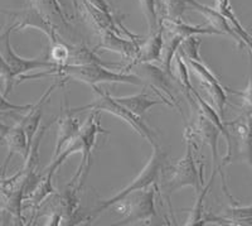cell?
Listing matches in <instances>:
<instances>
[{"label": "cell", "instance_id": "14", "mask_svg": "<svg viewBox=\"0 0 252 226\" xmlns=\"http://www.w3.org/2000/svg\"><path fill=\"white\" fill-rule=\"evenodd\" d=\"M81 130V124L77 117L73 116V113L69 112V109L66 110L64 115L61 117L58 123V134L57 141H56V152L55 158L60 155V153L63 151V147L68 144L72 139H75Z\"/></svg>", "mask_w": 252, "mask_h": 226}, {"label": "cell", "instance_id": "9", "mask_svg": "<svg viewBox=\"0 0 252 226\" xmlns=\"http://www.w3.org/2000/svg\"><path fill=\"white\" fill-rule=\"evenodd\" d=\"M155 193H157L155 186L148 187V188L136 191V193L132 192L131 195L116 203L119 207H121L120 212L125 214L124 220L118 225H129L136 221H145L157 215Z\"/></svg>", "mask_w": 252, "mask_h": 226}, {"label": "cell", "instance_id": "13", "mask_svg": "<svg viewBox=\"0 0 252 226\" xmlns=\"http://www.w3.org/2000/svg\"><path fill=\"white\" fill-rule=\"evenodd\" d=\"M164 46V38L161 32H157L155 35L152 36L148 40L139 44V53L134 61L130 63L126 70L131 69L135 65H140V63H152L154 61L161 60V53H163Z\"/></svg>", "mask_w": 252, "mask_h": 226}, {"label": "cell", "instance_id": "17", "mask_svg": "<svg viewBox=\"0 0 252 226\" xmlns=\"http://www.w3.org/2000/svg\"><path fill=\"white\" fill-rule=\"evenodd\" d=\"M218 3V9H220V14H222L223 17H226L227 19L231 22L232 24V31L235 33L236 38H237L238 42L244 43L245 46L249 47L250 53L252 55V37L242 28L240 23L237 22V19L235 18V15L231 12V6H229L228 0H217Z\"/></svg>", "mask_w": 252, "mask_h": 226}, {"label": "cell", "instance_id": "18", "mask_svg": "<svg viewBox=\"0 0 252 226\" xmlns=\"http://www.w3.org/2000/svg\"><path fill=\"white\" fill-rule=\"evenodd\" d=\"M218 173V168L213 169V175L209 180V184L204 187L203 189H201V192L198 193L197 201H195L194 206H193L192 211H190V215H189L188 220H187L186 225H202L203 220H202V216H203V202L204 198H206L207 193H208L209 188L213 185V181H215L216 175Z\"/></svg>", "mask_w": 252, "mask_h": 226}, {"label": "cell", "instance_id": "8", "mask_svg": "<svg viewBox=\"0 0 252 226\" xmlns=\"http://www.w3.org/2000/svg\"><path fill=\"white\" fill-rule=\"evenodd\" d=\"M220 134L223 135L226 142L228 143L229 132L226 123L223 125H220L202 113H198L195 123L192 125H187L184 138L187 139V142L192 143V146L197 151L201 146L207 144L211 148V153H212L213 169H220L222 167L218 166V137Z\"/></svg>", "mask_w": 252, "mask_h": 226}, {"label": "cell", "instance_id": "10", "mask_svg": "<svg viewBox=\"0 0 252 226\" xmlns=\"http://www.w3.org/2000/svg\"><path fill=\"white\" fill-rule=\"evenodd\" d=\"M182 56V55H181ZM188 67L194 71L197 75L201 83L203 85L204 90L207 91L208 96L212 100L213 106L216 108L220 116H223L224 114V106L227 104V94L226 90L223 89V86L220 83V80L215 76L211 70L202 62V60H193V58H184Z\"/></svg>", "mask_w": 252, "mask_h": 226}, {"label": "cell", "instance_id": "16", "mask_svg": "<svg viewBox=\"0 0 252 226\" xmlns=\"http://www.w3.org/2000/svg\"><path fill=\"white\" fill-rule=\"evenodd\" d=\"M115 100L120 103L121 105H124L125 108L132 112L134 114L141 116L143 114H145L146 110H149L152 106L159 105V104H166L168 106L169 103L165 101L161 98H153L152 95L148 94L146 90L141 91L140 94L132 95V96H125V98H115Z\"/></svg>", "mask_w": 252, "mask_h": 226}, {"label": "cell", "instance_id": "21", "mask_svg": "<svg viewBox=\"0 0 252 226\" xmlns=\"http://www.w3.org/2000/svg\"><path fill=\"white\" fill-rule=\"evenodd\" d=\"M229 214V219H246L252 218V205L246 207H232L227 210Z\"/></svg>", "mask_w": 252, "mask_h": 226}, {"label": "cell", "instance_id": "5", "mask_svg": "<svg viewBox=\"0 0 252 226\" xmlns=\"http://www.w3.org/2000/svg\"><path fill=\"white\" fill-rule=\"evenodd\" d=\"M229 142L227 143V154L220 166L246 162L252 167V116L242 114L232 121H227Z\"/></svg>", "mask_w": 252, "mask_h": 226}, {"label": "cell", "instance_id": "3", "mask_svg": "<svg viewBox=\"0 0 252 226\" xmlns=\"http://www.w3.org/2000/svg\"><path fill=\"white\" fill-rule=\"evenodd\" d=\"M92 89L94 90V92L98 95V99L94 103L89 104V105L80 106V108H73V109H69V112L76 114V113L85 112V110H97V112H106L110 114L115 115V116L120 117L121 120L125 121L129 126H131L135 132L138 133L139 135H141L143 138H145L146 141L149 142L150 144L155 143V134L149 126L146 125L143 121L139 115L134 114L132 112H130L127 108H125L124 105H121L120 103L115 100V98H111L109 95V92H105L102 90H100L97 86H92Z\"/></svg>", "mask_w": 252, "mask_h": 226}, {"label": "cell", "instance_id": "19", "mask_svg": "<svg viewBox=\"0 0 252 226\" xmlns=\"http://www.w3.org/2000/svg\"><path fill=\"white\" fill-rule=\"evenodd\" d=\"M232 94L237 95L242 99V105L241 109L244 110L245 115H250L252 116V62H251V76H250L249 85L244 91H235V90H229Z\"/></svg>", "mask_w": 252, "mask_h": 226}, {"label": "cell", "instance_id": "12", "mask_svg": "<svg viewBox=\"0 0 252 226\" xmlns=\"http://www.w3.org/2000/svg\"><path fill=\"white\" fill-rule=\"evenodd\" d=\"M98 47L106 51H112L115 53L123 56L125 60L130 61V63L136 58L139 53V44L134 40H127L125 38H120L114 32H106L102 37V42Z\"/></svg>", "mask_w": 252, "mask_h": 226}, {"label": "cell", "instance_id": "1", "mask_svg": "<svg viewBox=\"0 0 252 226\" xmlns=\"http://www.w3.org/2000/svg\"><path fill=\"white\" fill-rule=\"evenodd\" d=\"M98 134H109L107 130L101 128L100 125V112L94 110V113H91L89 117H87L86 123L83 124V126L81 128L80 133L77 134V137L75 139H72L68 144H67L66 149L62 151L60 153V155L53 159L52 164L49 167H47L44 169L43 175H48L51 177H53L58 168L64 163V160L69 157L71 154H75V153L80 152L82 154V159H81V163L78 166L77 172L76 175L72 178L69 186L73 187L78 182V187H81L86 180L87 175H89V169L91 166V154L92 149L96 146V138Z\"/></svg>", "mask_w": 252, "mask_h": 226}, {"label": "cell", "instance_id": "7", "mask_svg": "<svg viewBox=\"0 0 252 226\" xmlns=\"http://www.w3.org/2000/svg\"><path fill=\"white\" fill-rule=\"evenodd\" d=\"M58 65L53 61L39 60V58H23L13 51L10 46V39H9V32L4 37V47L1 49V78L4 81L5 91L3 95H8L12 90L13 82L18 76H24L29 71L38 69H55Z\"/></svg>", "mask_w": 252, "mask_h": 226}, {"label": "cell", "instance_id": "6", "mask_svg": "<svg viewBox=\"0 0 252 226\" xmlns=\"http://www.w3.org/2000/svg\"><path fill=\"white\" fill-rule=\"evenodd\" d=\"M153 154L150 157L149 162L144 167L143 171L139 173V176L136 178H134L131 184L127 187L120 191L118 195H115L114 197L109 198V200H105L100 203V206L96 207L94 210V214L90 216V219L96 218L97 215H100L101 212H103L105 210H107L109 207H111L112 205H116L118 202L123 201L124 198H126L129 195H131L132 192L140 191V189L148 188V187L153 186V185L157 184V180L159 178L160 172L163 171L164 160H165L166 154L163 152V149L159 148L157 143L153 144Z\"/></svg>", "mask_w": 252, "mask_h": 226}, {"label": "cell", "instance_id": "20", "mask_svg": "<svg viewBox=\"0 0 252 226\" xmlns=\"http://www.w3.org/2000/svg\"><path fill=\"white\" fill-rule=\"evenodd\" d=\"M34 104H28V105H13V104L8 103L5 99V95L1 94V113L5 112H17V113H23L29 112L33 108Z\"/></svg>", "mask_w": 252, "mask_h": 226}, {"label": "cell", "instance_id": "15", "mask_svg": "<svg viewBox=\"0 0 252 226\" xmlns=\"http://www.w3.org/2000/svg\"><path fill=\"white\" fill-rule=\"evenodd\" d=\"M140 66L141 69L144 70V75H145L146 81L153 86V89H154L158 94L160 95V96L161 94L158 91V90H161V91L165 92V94L172 99L174 105L179 109V105H178L177 100H175L174 98V95H173L172 92V86H173L172 81H170L169 77H168V76L170 75V72H168L166 70L165 71H163V70L154 66V65H152V63H140ZM161 98H163V96H161Z\"/></svg>", "mask_w": 252, "mask_h": 226}, {"label": "cell", "instance_id": "2", "mask_svg": "<svg viewBox=\"0 0 252 226\" xmlns=\"http://www.w3.org/2000/svg\"><path fill=\"white\" fill-rule=\"evenodd\" d=\"M43 76H57L63 81L69 78L81 81L87 85L92 86L102 82H121L131 83V85H143L141 77L131 74H121L114 72L102 65H66V66H57L55 69H48L42 74L34 76H22L20 81L32 80V78L43 77Z\"/></svg>", "mask_w": 252, "mask_h": 226}, {"label": "cell", "instance_id": "4", "mask_svg": "<svg viewBox=\"0 0 252 226\" xmlns=\"http://www.w3.org/2000/svg\"><path fill=\"white\" fill-rule=\"evenodd\" d=\"M198 151L194 149L192 143L187 142V152L183 159H181L170 169L169 177L166 178L164 184V191L166 193V198L169 200V196L173 192L181 189L182 187L190 186L199 193L203 186V168L204 166L201 164L199 168L195 163V153Z\"/></svg>", "mask_w": 252, "mask_h": 226}, {"label": "cell", "instance_id": "11", "mask_svg": "<svg viewBox=\"0 0 252 226\" xmlns=\"http://www.w3.org/2000/svg\"><path fill=\"white\" fill-rule=\"evenodd\" d=\"M1 141L8 146L9 154L6 157L4 168L8 164L9 159L14 154L23 155L24 158L28 157L29 143L24 129L20 125L17 126H6L5 124L1 125Z\"/></svg>", "mask_w": 252, "mask_h": 226}]
</instances>
